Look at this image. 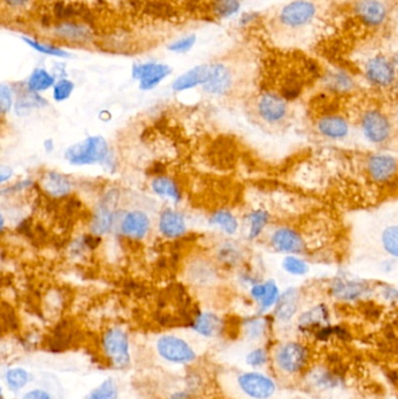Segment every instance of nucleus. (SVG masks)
I'll return each instance as SVG.
<instances>
[{
	"label": "nucleus",
	"instance_id": "14",
	"mask_svg": "<svg viewBox=\"0 0 398 399\" xmlns=\"http://www.w3.org/2000/svg\"><path fill=\"white\" fill-rule=\"evenodd\" d=\"M158 229L166 238H179L186 234V220L180 211H174L172 208H166L159 215Z\"/></svg>",
	"mask_w": 398,
	"mask_h": 399
},
{
	"label": "nucleus",
	"instance_id": "48",
	"mask_svg": "<svg viewBox=\"0 0 398 399\" xmlns=\"http://www.w3.org/2000/svg\"><path fill=\"white\" fill-rule=\"evenodd\" d=\"M22 399H51V396L44 390H32L27 392Z\"/></svg>",
	"mask_w": 398,
	"mask_h": 399
},
{
	"label": "nucleus",
	"instance_id": "34",
	"mask_svg": "<svg viewBox=\"0 0 398 399\" xmlns=\"http://www.w3.org/2000/svg\"><path fill=\"white\" fill-rule=\"evenodd\" d=\"M85 399H118V389L113 380H106L94 389Z\"/></svg>",
	"mask_w": 398,
	"mask_h": 399
},
{
	"label": "nucleus",
	"instance_id": "8",
	"mask_svg": "<svg viewBox=\"0 0 398 399\" xmlns=\"http://www.w3.org/2000/svg\"><path fill=\"white\" fill-rule=\"evenodd\" d=\"M118 197L113 193H109L104 196V199L96 207L95 213L92 216V235L102 237L111 230L115 221V211L117 206Z\"/></svg>",
	"mask_w": 398,
	"mask_h": 399
},
{
	"label": "nucleus",
	"instance_id": "50",
	"mask_svg": "<svg viewBox=\"0 0 398 399\" xmlns=\"http://www.w3.org/2000/svg\"><path fill=\"white\" fill-rule=\"evenodd\" d=\"M4 1L11 8H22L26 4H28L30 0H4Z\"/></svg>",
	"mask_w": 398,
	"mask_h": 399
},
{
	"label": "nucleus",
	"instance_id": "47",
	"mask_svg": "<svg viewBox=\"0 0 398 399\" xmlns=\"http://www.w3.org/2000/svg\"><path fill=\"white\" fill-rule=\"evenodd\" d=\"M247 330L250 338H260V334L263 333L264 325L260 321H252L249 323Z\"/></svg>",
	"mask_w": 398,
	"mask_h": 399
},
{
	"label": "nucleus",
	"instance_id": "39",
	"mask_svg": "<svg viewBox=\"0 0 398 399\" xmlns=\"http://www.w3.org/2000/svg\"><path fill=\"white\" fill-rule=\"evenodd\" d=\"M28 380H30V375L22 368L11 369L6 374V381H8V386L13 389V390H19V389L24 388L28 383Z\"/></svg>",
	"mask_w": 398,
	"mask_h": 399
},
{
	"label": "nucleus",
	"instance_id": "15",
	"mask_svg": "<svg viewBox=\"0 0 398 399\" xmlns=\"http://www.w3.org/2000/svg\"><path fill=\"white\" fill-rule=\"evenodd\" d=\"M367 170L373 181H391L397 175L398 161L392 156H374L369 158Z\"/></svg>",
	"mask_w": 398,
	"mask_h": 399
},
{
	"label": "nucleus",
	"instance_id": "6",
	"mask_svg": "<svg viewBox=\"0 0 398 399\" xmlns=\"http://www.w3.org/2000/svg\"><path fill=\"white\" fill-rule=\"evenodd\" d=\"M361 129L365 138L374 144L387 142L391 135V124L380 110L365 111L361 117Z\"/></svg>",
	"mask_w": 398,
	"mask_h": 399
},
{
	"label": "nucleus",
	"instance_id": "24",
	"mask_svg": "<svg viewBox=\"0 0 398 399\" xmlns=\"http://www.w3.org/2000/svg\"><path fill=\"white\" fill-rule=\"evenodd\" d=\"M190 326L193 327V329L199 334L204 335V336H213L216 333H219V330L221 329L222 320L214 313H197L194 316Z\"/></svg>",
	"mask_w": 398,
	"mask_h": 399
},
{
	"label": "nucleus",
	"instance_id": "27",
	"mask_svg": "<svg viewBox=\"0 0 398 399\" xmlns=\"http://www.w3.org/2000/svg\"><path fill=\"white\" fill-rule=\"evenodd\" d=\"M297 309H298V294L295 290L288 291L283 297L279 298L276 304L274 314L278 320L286 323L292 319L293 316L296 314Z\"/></svg>",
	"mask_w": 398,
	"mask_h": 399
},
{
	"label": "nucleus",
	"instance_id": "49",
	"mask_svg": "<svg viewBox=\"0 0 398 399\" xmlns=\"http://www.w3.org/2000/svg\"><path fill=\"white\" fill-rule=\"evenodd\" d=\"M12 175H13V170H12L11 168L5 166V165H3V166L0 168V182H1V184L8 182V180L12 178Z\"/></svg>",
	"mask_w": 398,
	"mask_h": 399
},
{
	"label": "nucleus",
	"instance_id": "2",
	"mask_svg": "<svg viewBox=\"0 0 398 399\" xmlns=\"http://www.w3.org/2000/svg\"><path fill=\"white\" fill-rule=\"evenodd\" d=\"M274 364L283 374L298 375L303 373L310 362V350L297 341H288L278 345L274 354Z\"/></svg>",
	"mask_w": 398,
	"mask_h": 399
},
{
	"label": "nucleus",
	"instance_id": "29",
	"mask_svg": "<svg viewBox=\"0 0 398 399\" xmlns=\"http://www.w3.org/2000/svg\"><path fill=\"white\" fill-rule=\"evenodd\" d=\"M55 77L51 74L48 73L47 70L42 68H37L31 74V76L27 80L26 88L32 92L39 94L42 91L48 90L51 87H54Z\"/></svg>",
	"mask_w": 398,
	"mask_h": 399
},
{
	"label": "nucleus",
	"instance_id": "5",
	"mask_svg": "<svg viewBox=\"0 0 398 399\" xmlns=\"http://www.w3.org/2000/svg\"><path fill=\"white\" fill-rule=\"evenodd\" d=\"M159 355L168 362L190 363L195 359L197 354L183 339L174 335H164L157 342Z\"/></svg>",
	"mask_w": 398,
	"mask_h": 399
},
{
	"label": "nucleus",
	"instance_id": "45",
	"mask_svg": "<svg viewBox=\"0 0 398 399\" xmlns=\"http://www.w3.org/2000/svg\"><path fill=\"white\" fill-rule=\"evenodd\" d=\"M197 42V37L195 35H190V37L183 38L180 40L176 41L174 44H171L168 49L173 51V53H187L193 48L194 44Z\"/></svg>",
	"mask_w": 398,
	"mask_h": 399
},
{
	"label": "nucleus",
	"instance_id": "44",
	"mask_svg": "<svg viewBox=\"0 0 398 399\" xmlns=\"http://www.w3.org/2000/svg\"><path fill=\"white\" fill-rule=\"evenodd\" d=\"M267 362V352L265 349H254L247 356V363L251 367H262Z\"/></svg>",
	"mask_w": 398,
	"mask_h": 399
},
{
	"label": "nucleus",
	"instance_id": "9",
	"mask_svg": "<svg viewBox=\"0 0 398 399\" xmlns=\"http://www.w3.org/2000/svg\"><path fill=\"white\" fill-rule=\"evenodd\" d=\"M315 12L317 8L312 1L296 0L281 10L279 19L283 25L297 28L312 22V19L315 18Z\"/></svg>",
	"mask_w": 398,
	"mask_h": 399
},
{
	"label": "nucleus",
	"instance_id": "3",
	"mask_svg": "<svg viewBox=\"0 0 398 399\" xmlns=\"http://www.w3.org/2000/svg\"><path fill=\"white\" fill-rule=\"evenodd\" d=\"M256 116L267 127H281L289 116L288 101L281 95L264 92L257 98Z\"/></svg>",
	"mask_w": 398,
	"mask_h": 399
},
{
	"label": "nucleus",
	"instance_id": "18",
	"mask_svg": "<svg viewBox=\"0 0 398 399\" xmlns=\"http://www.w3.org/2000/svg\"><path fill=\"white\" fill-rule=\"evenodd\" d=\"M356 13L367 25L377 26L387 17V8L380 0H361L356 5Z\"/></svg>",
	"mask_w": 398,
	"mask_h": 399
},
{
	"label": "nucleus",
	"instance_id": "31",
	"mask_svg": "<svg viewBox=\"0 0 398 399\" xmlns=\"http://www.w3.org/2000/svg\"><path fill=\"white\" fill-rule=\"evenodd\" d=\"M209 223L212 225L219 227L222 231L226 232V235H235L238 230V218L231 211L226 209H219L213 214L212 218H209Z\"/></svg>",
	"mask_w": 398,
	"mask_h": 399
},
{
	"label": "nucleus",
	"instance_id": "36",
	"mask_svg": "<svg viewBox=\"0 0 398 399\" xmlns=\"http://www.w3.org/2000/svg\"><path fill=\"white\" fill-rule=\"evenodd\" d=\"M74 89H75V84L73 81L68 80V79H61L58 81L53 87V98L55 102L61 103L69 99L74 92Z\"/></svg>",
	"mask_w": 398,
	"mask_h": 399
},
{
	"label": "nucleus",
	"instance_id": "1",
	"mask_svg": "<svg viewBox=\"0 0 398 399\" xmlns=\"http://www.w3.org/2000/svg\"><path fill=\"white\" fill-rule=\"evenodd\" d=\"M65 159L73 166H90L106 163L110 159V147L102 136H90L88 138L70 145L65 151Z\"/></svg>",
	"mask_w": 398,
	"mask_h": 399
},
{
	"label": "nucleus",
	"instance_id": "40",
	"mask_svg": "<svg viewBox=\"0 0 398 399\" xmlns=\"http://www.w3.org/2000/svg\"><path fill=\"white\" fill-rule=\"evenodd\" d=\"M240 8L238 0H215V12L221 18H229Z\"/></svg>",
	"mask_w": 398,
	"mask_h": 399
},
{
	"label": "nucleus",
	"instance_id": "12",
	"mask_svg": "<svg viewBox=\"0 0 398 399\" xmlns=\"http://www.w3.org/2000/svg\"><path fill=\"white\" fill-rule=\"evenodd\" d=\"M151 230V220L143 211L135 209L124 215L121 222V232L131 240H143Z\"/></svg>",
	"mask_w": 398,
	"mask_h": 399
},
{
	"label": "nucleus",
	"instance_id": "16",
	"mask_svg": "<svg viewBox=\"0 0 398 399\" xmlns=\"http://www.w3.org/2000/svg\"><path fill=\"white\" fill-rule=\"evenodd\" d=\"M365 74L372 83L379 87H388L394 82V65L387 58L376 56L367 63Z\"/></svg>",
	"mask_w": 398,
	"mask_h": 399
},
{
	"label": "nucleus",
	"instance_id": "38",
	"mask_svg": "<svg viewBox=\"0 0 398 399\" xmlns=\"http://www.w3.org/2000/svg\"><path fill=\"white\" fill-rule=\"evenodd\" d=\"M24 41L30 47L33 48L35 51H40L42 54L55 56V58H69V53H67L66 51H63L60 48L54 47V46H51V44H41L39 41L32 40V39H28V38H24Z\"/></svg>",
	"mask_w": 398,
	"mask_h": 399
},
{
	"label": "nucleus",
	"instance_id": "17",
	"mask_svg": "<svg viewBox=\"0 0 398 399\" xmlns=\"http://www.w3.org/2000/svg\"><path fill=\"white\" fill-rule=\"evenodd\" d=\"M41 186L48 195L61 199L72 192V182L68 177L59 172L48 171L41 179Z\"/></svg>",
	"mask_w": 398,
	"mask_h": 399
},
{
	"label": "nucleus",
	"instance_id": "35",
	"mask_svg": "<svg viewBox=\"0 0 398 399\" xmlns=\"http://www.w3.org/2000/svg\"><path fill=\"white\" fill-rule=\"evenodd\" d=\"M382 244L388 254L398 258V225L388 227L382 234Z\"/></svg>",
	"mask_w": 398,
	"mask_h": 399
},
{
	"label": "nucleus",
	"instance_id": "30",
	"mask_svg": "<svg viewBox=\"0 0 398 399\" xmlns=\"http://www.w3.org/2000/svg\"><path fill=\"white\" fill-rule=\"evenodd\" d=\"M56 35L63 38L66 40L72 41H88L92 39V32L85 26L66 22L63 25H60L55 29Z\"/></svg>",
	"mask_w": 398,
	"mask_h": 399
},
{
	"label": "nucleus",
	"instance_id": "11",
	"mask_svg": "<svg viewBox=\"0 0 398 399\" xmlns=\"http://www.w3.org/2000/svg\"><path fill=\"white\" fill-rule=\"evenodd\" d=\"M234 84V77L231 70L222 63L210 65L209 67L208 79L202 86L204 90L214 96H224L231 90Z\"/></svg>",
	"mask_w": 398,
	"mask_h": 399
},
{
	"label": "nucleus",
	"instance_id": "37",
	"mask_svg": "<svg viewBox=\"0 0 398 399\" xmlns=\"http://www.w3.org/2000/svg\"><path fill=\"white\" fill-rule=\"evenodd\" d=\"M334 292L340 299L351 300V299L360 297L365 292V286L361 284L341 283L335 287Z\"/></svg>",
	"mask_w": 398,
	"mask_h": 399
},
{
	"label": "nucleus",
	"instance_id": "7",
	"mask_svg": "<svg viewBox=\"0 0 398 399\" xmlns=\"http://www.w3.org/2000/svg\"><path fill=\"white\" fill-rule=\"evenodd\" d=\"M238 383L242 391L252 399H270L277 389L272 378L256 371L242 374Z\"/></svg>",
	"mask_w": 398,
	"mask_h": 399
},
{
	"label": "nucleus",
	"instance_id": "4",
	"mask_svg": "<svg viewBox=\"0 0 398 399\" xmlns=\"http://www.w3.org/2000/svg\"><path fill=\"white\" fill-rule=\"evenodd\" d=\"M103 349L113 366L124 369L130 364V345L124 330L113 327L103 336Z\"/></svg>",
	"mask_w": 398,
	"mask_h": 399
},
{
	"label": "nucleus",
	"instance_id": "13",
	"mask_svg": "<svg viewBox=\"0 0 398 399\" xmlns=\"http://www.w3.org/2000/svg\"><path fill=\"white\" fill-rule=\"evenodd\" d=\"M271 245L277 251L288 254H300L305 249V242L299 232L291 228H278L270 237Z\"/></svg>",
	"mask_w": 398,
	"mask_h": 399
},
{
	"label": "nucleus",
	"instance_id": "43",
	"mask_svg": "<svg viewBox=\"0 0 398 399\" xmlns=\"http://www.w3.org/2000/svg\"><path fill=\"white\" fill-rule=\"evenodd\" d=\"M283 264H284V269L288 272L291 273V275H296V276L305 275L308 270L307 265L303 261H300L299 258L292 257V256L286 257Z\"/></svg>",
	"mask_w": 398,
	"mask_h": 399
},
{
	"label": "nucleus",
	"instance_id": "23",
	"mask_svg": "<svg viewBox=\"0 0 398 399\" xmlns=\"http://www.w3.org/2000/svg\"><path fill=\"white\" fill-rule=\"evenodd\" d=\"M329 323V312L324 306H318L315 309H310L308 312L301 316L299 320V328L303 332H310L317 333L325 326H329L326 323Z\"/></svg>",
	"mask_w": 398,
	"mask_h": 399
},
{
	"label": "nucleus",
	"instance_id": "22",
	"mask_svg": "<svg viewBox=\"0 0 398 399\" xmlns=\"http://www.w3.org/2000/svg\"><path fill=\"white\" fill-rule=\"evenodd\" d=\"M251 297L258 302L260 311H267L272 306L277 304L279 300V291L276 284L272 282H267L264 284H256L250 291Z\"/></svg>",
	"mask_w": 398,
	"mask_h": 399
},
{
	"label": "nucleus",
	"instance_id": "33",
	"mask_svg": "<svg viewBox=\"0 0 398 399\" xmlns=\"http://www.w3.org/2000/svg\"><path fill=\"white\" fill-rule=\"evenodd\" d=\"M72 342V332L67 326H61L59 329L55 330L54 334L51 335L49 340V348L51 352H61L66 349Z\"/></svg>",
	"mask_w": 398,
	"mask_h": 399
},
{
	"label": "nucleus",
	"instance_id": "10",
	"mask_svg": "<svg viewBox=\"0 0 398 399\" xmlns=\"http://www.w3.org/2000/svg\"><path fill=\"white\" fill-rule=\"evenodd\" d=\"M171 68L161 63H145L133 67L132 76L139 81V88L142 90H152L159 86L171 74Z\"/></svg>",
	"mask_w": 398,
	"mask_h": 399
},
{
	"label": "nucleus",
	"instance_id": "20",
	"mask_svg": "<svg viewBox=\"0 0 398 399\" xmlns=\"http://www.w3.org/2000/svg\"><path fill=\"white\" fill-rule=\"evenodd\" d=\"M209 67L210 65H202L194 67L181 76L178 77L172 84L173 90L176 92L190 90L197 86H204L208 79Z\"/></svg>",
	"mask_w": 398,
	"mask_h": 399
},
{
	"label": "nucleus",
	"instance_id": "28",
	"mask_svg": "<svg viewBox=\"0 0 398 399\" xmlns=\"http://www.w3.org/2000/svg\"><path fill=\"white\" fill-rule=\"evenodd\" d=\"M308 378L312 385L322 390L336 388L341 382V378L336 374L335 370H329L326 368H317L315 370H312L308 375Z\"/></svg>",
	"mask_w": 398,
	"mask_h": 399
},
{
	"label": "nucleus",
	"instance_id": "46",
	"mask_svg": "<svg viewBox=\"0 0 398 399\" xmlns=\"http://www.w3.org/2000/svg\"><path fill=\"white\" fill-rule=\"evenodd\" d=\"M331 82H332L331 84H332L333 88L339 91L347 90L351 87V79L344 75V74H336V75L333 76Z\"/></svg>",
	"mask_w": 398,
	"mask_h": 399
},
{
	"label": "nucleus",
	"instance_id": "32",
	"mask_svg": "<svg viewBox=\"0 0 398 399\" xmlns=\"http://www.w3.org/2000/svg\"><path fill=\"white\" fill-rule=\"evenodd\" d=\"M267 221H269V215H267V211H262V209L255 211L249 215V225H250L249 227V238L255 240L260 236L265 228V225H267Z\"/></svg>",
	"mask_w": 398,
	"mask_h": 399
},
{
	"label": "nucleus",
	"instance_id": "25",
	"mask_svg": "<svg viewBox=\"0 0 398 399\" xmlns=\"http://www.w3.org/2000/svg\"><path fill=\"white\" fill-rule=\"evenodd\" d=\"M46 106H47V102L44 98L26 88V91L19 95L15 102V111L18 116H28L33 110L44 108Z\"/></svg>",
	"mask_w": 398,
	"mask_h": 399
},
{
	"label": "nucleus",
	"instance_id": "42",
	"mask_svg": "<svg viewBox=\"0 0 398 399\" xmlns=\"http://www.w3.org/2000/svg\"><path fill=\"white\" fill-rule=\"evenodd\" d=\"M217 258L224 264L234 265L240 258V252L233 244L226 243L217 252Z\"/></svg>",
	"mask_w": 398,
	"mask_h": 399
},
{
	"label": "nucleus",
	"instance_id": "52",
	"mask_svg": "<svg viewBox=\"0 0 398 399\" xmlns=\"http://www.w3.org/2000/svg\"><path fill=\"white\" fill-rule=\"evenodd\" d=\"M172 399H187V396L183 395V393H179V395H176Z\"/></svg>",
	"mask_w": 398,
	"mask_h": 399
},
{
	"label": "nucleus",
	"instance_id": "26",
	"mask_svg": "<svg viewBox=\"0 0 398 399\" xmlns=\"http://www.w3.org/2000/svg\"><path fill=\"white\" fill-rule=\"evenodd\" d=\"M151 188L154 194L164 199H169L173 202L181 201V192L176 182L167 177H157L151 182Z\"/></svg>",
	"mask_w": 398,
	"mask_h": 399
},
{
	"label": "nucleus",
	"instance_id": "51",
	"mask_svg": "<svg viewBox=\"0 0 398 399\" xmlns=\"http://www.w3.org/2000/svg\"><path fill=\"white\" fill-rule=\"evenodd\" d=\"M44 151H46V153H51L54 151L55 145L54 142H53V139H47V140H44Z\"/></svg>",
	"mask_w": 398,
	"mask_h": 399
},
{
	"label": "nucleus",
	"instance_id": "19",
	"mask_svg": "<svg viewBox=\"0 0 398 399\" xmlns=\"http://www.w3.org/2000/svg\"><path fill=\"white\" fill-rule=\"evenodd\" d=\"M318 130L322 136L331 139H342L349 132V124L342 116L325 115L318 122Z\"/></svg>",
	"mask_w": 398,
	"mask_h": 399
},
{
	"label": "nucleus",
	"instance_id": "21",
	"mask_svg": "<svg viewBox=\"0 0 398 399\" xmlns=\"http://www.w3.org/2000/svg\"><path fill=\"white\" fill-rule=\"evenodd\" d=\"M188 279L195 285H208L217 278L215 265L197 259L188 266Z\"/></svg>",
	"mask_w": 398,
	"mask_h": 399
},
{
	"label": "nucleus",
	"instance_id": "41",
	"mask_svg": "<svg viewBox=\"0 0 398 399\" xmlns=\"http://www.w3.org/2000/svg\"><path fill=\"white\" fill-rule=\"evenodd\" d=\"M15 106V98L11 88L6 84H1L0 87V110L1 115L5 116L11 111L12 108Z\"/></svg>",
	"mask_w": 398,
	"mask_h": 399
}]
</instances>
